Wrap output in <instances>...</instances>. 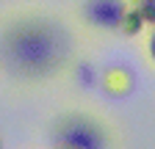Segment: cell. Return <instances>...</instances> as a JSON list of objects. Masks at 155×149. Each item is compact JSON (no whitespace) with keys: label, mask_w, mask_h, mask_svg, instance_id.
Returning <instances> with one entry per match:
<instances>
[{"label":"cell","mask_w":155,"mask_h":149,"mask_svg":"<svg viewBox=\"0 0 155 149\" xmlns=\"http://www.w3.org/2000/svg\"><path fill=\"white\" fill-rule=\"evenodd\" d=\"M144 50H147V58L152 61V66H155V25L147 30V39H144Z\"/></svg>","instance_id":"5b68a950"},{"label":"cell","mask_w":155,"mask_h":149,"mask_svg":"<svg viewBox=\"0 0 155 149\" xmlns=\"http://www.w3.org/2000/svg\"><path fill=\"white\" fill-rule=\"evenodd\" d=\"M0 149H3V141H0Z\"/></svg>","instance_id":"52a82bcc"},{"label":"cell","mask_w":155,"mask_h":149,"mask_svg":"<svg viewBox=\"0 0 155 149\" xmlns=\"http://www.w3.org/2000/svg\"><path fill=\"white\" fill-rule=\"evenodd\" d=\"M55 149H72V146H55Z\"/></svg>","instance_id":"8992f818"},{"label":"cell","mask_w":155,"mask_h":149,"mask_svg":"<svg viewBox=\"0 0 155 149\" xmlns=\"http://www.w3.org/2000/svg\"><path fill=\"white\" fill-rule=\"evenodd\" d=\"M53 135L55 146H72V149H108L114 144L105 119L86 113V110L64 113L53 124Z\"/></svg>","instance_id":"7a4b0ae2"},{"label":"cell","mask_w":155,"mask_h":149,"mask_svg":"<svg viewBox=\"0 0 155 149\" xmlns=\"http://www.w3.org/2000/svg\"><path fill=\"white\" fill-rule=\"evenodd\" d=\"M127 14V0H83L81 3L83 22L100 33H122V22Z\"/></svg>","instance_id":"3957f363"},{"label":"cell","mask_w":155,"mask_h":149,"mask_svg":"<svg viewBox=\"0 0 155 149\" xmlns=\"http://www.w3.org/2000/svg\"><path fill=\"white\" fill-rule=\"evenodd\" d=\"M72 58V36L50 14L25 11L14 17L0 36V64L17 80L47 83Z\"/></svg>","instance_id":"6da1fadb"},{"label":"cell","mask_w":155,"mask_h":149,"mask_svg":"<svg viewBox=\"0 0 155 149\" xmlns=\"http://www.w3.org/2000/svg\"><path fill=\"white\" fill-rule=\"evenodd\" d=\"M133 72L127 69V66H108V69H103V74H100V86H103V91L108 97H116V100H122V97H127L130 91H133Z\"/></svg>","instance_id":"277c9868"}]
</instances>
